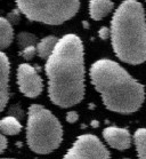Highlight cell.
Wrapping results in <instances>:
<instances>
[{"mask_svg":"<svg viewBox=\"0 0 146 159\" xmlns=\"http://www.w3.org/2000/svg\"><path fill=\"white\" fill-rule=\"evenodd\" d=\"M103 136L107 144L118 150H126L131 144V136L128 129L110 126L103 130Z\"/></svg>","mask_w":146,"mask_h":159,"instance_id":"8","label":"cell"},{"mask_svg":"<svg viewBox=\"0 0 146 159\" xmlns=\"http://www.w3.org/2000/svg\"><path fill=\"white\" fill-rule=\"evenodd\" d=\"M13 28L4 17H0V51L7 48L13 41Z\"/></svg>","mask_w":146,"mask_h":159,"instance_id":"11","label":"cell"},{"mask_svg":"<svg viewBox=\"0 0 146 159\" xmlns=\"http://www.w3.org/2000/svg\"><path fill=\"white\" fill-rule=\"evenodd\" d=\"M90 79L111 111L131 113L142 107L144 86L118 63L111 60L95 62L90 68Z\"/></svg>","mask_w":146,"mask_h":159,"instance_id":"2","label":"cell"},{"mask_svg":"<svg viewBox=\"0 0 146 159\" xmlns=\"http://www.w3.org/2000/svg\"><path fill=\"white\" fill-rule=\"evenodd\" d=\"M114 53L129 64L146 61L145 11L137 0H126L115 11L111 23Z\"/></svg>","mask_w":146,"mask_h":159,"instance_id":"3","label":"cell"},{"mask_svg":"<svg viewBox=\"0 0 146 159\" xmlns=\"http://www.w3.org/2000/svg\"><path fill=\"white\" fill-rule=\"evenodd\" d=\"M8 77L9 61L7 56L0 52V112L4 110L8 102Z\"/></svg>","mask_w":146,"mask_h":159,"instance_id":"9","label":"cell"},{"mask_svg":"<svg viewBox=\"0 0 146 159\" xmlns=\"http://www.w3.org/2000/svg\"><path fill=\"white\" fill-rule=\"evenodd\" d=\"M113 9V2L111 0H90L89 13L95 21H100Z\"/></svg>","mask_w":146,"mask_h":159,"instance_id":"10","label":"cell"},{"mask_svg":"<svg viewBox=\"0 0 146 159\" xmlns=\"http://www.w3.org/2000/svg\"><path fill=\"white\" fill-rule=\"evenodd\" d=\"M66 119H68L69 123H74L78 119V113L74 111H70L68 113V116H66Z\"/></svg>","mask_w":146,"mask_h":159,"instance_id":"18","label":"cell"},{"mask_svg":"<svg viewBox=\"0 0 146 159\" xmlns=\"http://www.w3.org/2000/svg\"><path fill=\"white\" fill-rule=\"evenodd\" d=\"M62 138L61 123L49 110L39 104L29 108L26 140L32 151L42 155L49 153L60 147Z\"/></svg>","mask_w":146,"mask_h":159,"instance_id":"4","label":"cell"},{"mask_svg":"<svg viewBox=\"0 0 146 159\" xmlns=\"http://www.w3.org/2000/svg\"><path fill=\"white\" fill-rule=\"evenodd\" d=\"M108 33H110V31L106 29V28H103V29L100 31V36L103 38V39H105V38H107L108 37Z\"/></svg>","mask_w":146,"mask_h":159,"instance_id":"19","label":"cell"},{"mask_svg":"<svg viewBox=\"0 0 146 159\" xmlns=\"http://www.w3.org/2000/svg\"><path fill=\"white\" fill-rule=\"evenodd\" d=\"M17 83L22 94L37 98L42 92V80L37 70L30 64H21L17 69Z\"/></svg>","mask_w":146,"mask_h":159,"instance_id":"7","label":"cell"},{"mask_svg":"<svg viewBox=\"0 0 146 159\" xmlns=\"http://www.w3.org/2000/svg\"><path fill=\"white\" fill-rule=\"evenodd\" d=\"M58 41L56 37L49 36L43 38L38 45H37V54L39 55L41 58H48L54 52L56 43Z\"/></svg>","mask_w":146,"mask_h":159,"instance_id":"12","label":"cell"},{"mask_svg":"<svg viewBox=\"0 0 146 159\" xmlns=\"http://www.w3.org/2000/svg\"><path fill=\"white\" fill-rule=\"evenodd\" d=\"M21 129L22 125L14 117H6L0 120V132L4 135H16Z\"/></svg>","mask_w":146,"mask_h":159,"instance_id":"13","label":"cell"},{"mask_svg":"<svg viewBox=\"0 0 146 159\" xmlns=\"http://www.w3.org/2000/svg\"><path fill=\"white\" fill-rule=\"evenodd\" d=\"M20 11L31 21L57 25L72 18L80 0H16Z\"/></svg>","mask_w":146,"mask_h":159,"instance_id":"5","label":"cell"},{"mask_svg":"<svg viewBox=\"0 0 146 159\" xmlns=\"http://www.w3.org/2000/svg\"><path fill=\"white\" fill-rule=\"evenodd\" d=\"M64 159H110V152L98 138L85 134L77 139Z\"/></svg>","mask_w":146,"mask_h":159,"instance_id":"6","label":"cell"},{"mask_svg":"<svg viewBox=\"0 0 146 159\" xmlns=\"http://www.w3.org/2000/svg\"><path fill=\"white\" fill-rule=\"evenodd\" d=\"M136 150L139 159H146V128H139L134 135Z\"/></svg>","mask_w":146,"mask_h":159,"instance_id":"14","label":"cell"},{"mask_svg":"<svg viewBox=\"0 0 146 159\" xmlns=\"http://www.w3.org/2000/svg\"><path fill=\"white\" fill-rule=\"evenodd\" d=\"M7 147V140L2 134H0V153L5 151V149Z\"/></svg>","mask_w":146,"mask_h":159,"instance_id":"17","label":"cell"},{"mask_svg":"<svg viewBox=\"0 0 146 159\" xmlns=\"http://www.w3.org/2000/svg\"><path fill=\"white\" fill-rule=\"evenodd\" d=\"M37 53V48L34 46H29V47L23 48V52H22V55L24 56V58L26 60H31V58L36 55Z\"/></svg>","mask_w":146,"mask_h":159,"instance_id":"16","label":"cell"},{"mask_svg":"<svg viewBox=\"0 0 146 159\" xmlns=\"http://www.w3.org/2000/svg\"><path fill=\"white\" fill-rule=\"evenodd\" d=\"M48 93L54 104L71 108L85 95L83 47L80 38L66 34L57 41L46 63Z\"/></svg>","mask_w":146,"mask_h":159,"instance_id":"1","label":"cell"},{"mask_svg":"<svg viewBox=\"0 0 146 159\" xmlns=\"http://www.w3.org/2000/svg\"><path fill=\"white\" fill-rule=\"evenodd\" d=\"M18 41H20V45L22 47H29V46H34V41H36V38L29 33H21L18 36Z\"/></svg>","mask_w":146,"mask_h":159,"instance_id":"15","label":"cell"}]
</instances>
